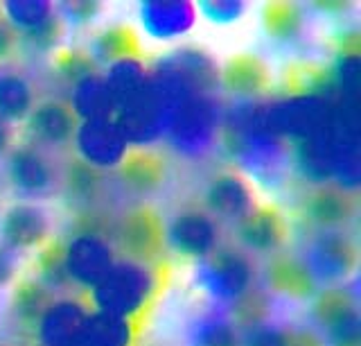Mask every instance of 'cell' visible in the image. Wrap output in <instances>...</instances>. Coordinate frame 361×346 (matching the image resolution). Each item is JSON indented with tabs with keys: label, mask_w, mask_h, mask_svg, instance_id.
<instances>
[{
	"label": "cell",
	"mask_w": 361,
	"mask_h": 346,
	"mask_svg": "<svg viewBox=\"0 0 361 346\" xmlns=\"http://www.w3.org/2000/svg\"><path fill=\"white\" fill-rule=\"evenodd\" d=\"M259 107L237 109L226 127V148L244 167L259 177H274L285 163L287 145L274 129H269Z\"/></svg>",
	"instance_id": "6da1fadb"
},
{
	"label": "cell",
	"mask_w": 361,
	"mask_h": 346,
	"mask_svg": "<svg viewBox=\"0 0 361 346\" xmlns=\"http://www.w3.org/2000/svg\"><path fill=\"white\" fill-rule=\"evenodd\" d=\"M95 312L135 319L149 310V301L158 292V272L138 263L122 261L90 290Z\"/></svg>",
	"instance_id": "7a4b0ae2"
},
{
	"label": "cell",
	"mask_w": 361,
	"mask_h": 346,
	"mask_svg": "<svg viewBox=\"0 0 361 346\" xmlns=\"http://www.w3.org/2000/svg\"><path fill=\"white\" fill-rule=\"evenodd\" d=\"M219 129H221V109L217 105V100L203 93L190 97L176 111L172 125L167 129V138L178 154L190 156V159H201L217 143Z\"/></svg>",
	"instance_id": "3957f363"
},
{
	"label": "cell",
	"mask_w": 361,
	"mask_h": 346,
	"mask_svg": "<svg viewBox=\"0 0 361 346\" xmlns=\"http://www.w3.org/2000/svg\"><path fill=\"white\" fill-rule=\"evenodd\" d=\"M118 244L129 263L145 267L158 265L167 249V222L152 204H138L122 215Z\"/></svg>",
	"instance_id": "277c9868"
},
{
	"label": "cell",
	"mask_w": 361,
	"mask_h": 346,
	"mask_svg": "<svg viewBox=\"0 0 361 346\" xmlns=\"http://www.w3.org/2000/svg\"><path fill=\"white\" fill-rule=\"evenodd\" d=\"M7 181L23 199H48L61 193V170L52 156L32 143L7 152Z\"/></svg>",
	"instance_id": "5b68a950"
},
{
	"label": "cell",
	"mask_w": 361,
	"mask_h": 346,
	"mask_svg": "<svg viewBox=\"0 0 361 346\" xmlns=\"http://www.w3.org/2000/svg\"><path fill=\"white\" fill-rule=\"evenodd\" d=\"M255 267L240 249H217L203 258L199 283L212 301L228 306L253 285Z\"/></svg>",
	"instance_id": "8992f818"
},
{
	"label": "cell",
	"mask_w": 361,
	"mask_h": 346,
	"mask_svg": "<svg viewBox=\"0 0 361 346\" xmlns=\"http://www.w3.org/2000/svg\"><path fill=\"white\" fill-rule=\"evenodd\" d=\"M307 263L316 283L338 285L357 272L359 244L345 231H321L307 249Z\"/></svg>",
	"instance_id": "52a82bcc"
},
{
	"label": "cell",
	"mask_w": 361,
	"mask_h": 346,
	"mask_svg": "<svg viewBox=\"0 0 361 346\" xmlns=\"http://www.w3.org/2000/svg\"><path fill=\"white\" fill-rule=\"evenodd\" d=\"M82 118L68 100L48 97L34 105L25 120L30 143L43 150H63L75 143Z\"/></svg>",
	"instance_id": "ba28073f"
},
{
	"label": "cell",
	"mask_w": 361,
	"mask_h": 346,
	"mask_svg": "<svg viewBox=\"0 0 361 346\" xmlns=\"http://www.w3.org/2000/svg\"><path fill=\"white\" fill-rule=\"evenodd\" d=\"M167 244L185 258L203 261L219 247V227L206 208H183L167 222Z\"/></svg>",
	"instance_id": "9c48e42d"
},
{
	"label": "cell",
	"mask_w": 361,
	"mask_h": 346,
	"mask_svg": "<svg viewBox=\"0 0 361 346\" xmlns=\"http://www.w3.org/2000/svg\"><path fill=\"white\" fill-rule=\"evenodd\" d=\"M77 156L97 170H109L118 167L129 143L118 125L116 118H93L79 122L77 136H75Z\"/></svg>",
	"instance_id": "30bf717a"
},
{
	"label": "cell",
	"mask_w": 361,
	"mask_h": 346,
	"mask_svg": "<svg viewBox=\"0 0 361 346\" xmlns=\"http://www.w3.org/2000/svg\"><path fill=\"white\" fill-rule=\"evenodd\" d=\"M359 210V195L332 181L314 186L305 195L302 217L319 231H341L355 220Z\"/></svg>",
	"instance_id": "8fae6325"
},
{
	"label": "cell",
	"mask_w": 361,
	"mask_h": 346,
	"mask_svg": "<svg viewBox=\"0 0 361 346\" xmlns=\"http://www.w3.org/2000/svg\"><path fill=\"white\" fill-rule=\"evenodd\" d=\"M116 265L111 244L97 233H77L66 242V272L71 283L93 290Z\"/></svg>",
	"instance_id": "7c38bea8"
},
{
	"label": "cell",
	"mask_w": 361,
	"mask_h": 346,
	"mask_svg": "<svg viewBox=\"0 0 361 346\" xmlns=\"http://www.w3.org/2000/svg\"><path fill=\"white\" fill-rule=\"evenodd\" d=\"M237 240L255 253H278L289 242V222L276 204H257L235 222Z\"/></svg>",
	"instance_id": "4fadbf2b"
},
{
	"label": "cell",
	"mask_w": 361,
	"mask_h": 346,
	"mask_svg": "<svg viewBox=\"0 0 361 346\" xmlns=\"http://www.w3.org/2000/svg\"><path fill=\"white\" fill-rule=\"evenodd\" d=\"M118 179L135 195L158 193L167 184L169 163L167 156L149 145H129L118 163Z\"/></svg>",
	"instance_id": "5bb4252c"
},
{
	"label": "cell",
	"mask_w": 361,
	"mask_h": 346,
	"mask_svg": "<svg viewBox=\"0 0 361 346\" xmlns=\"http://www.w3.org/2000/svg\"><path fill=\"white\" fill-rule=\"evenodd\" d=\"M50 217L48 213L30 202L11 204L0 220V236L3 244L11 251H30L41 249L50 240Z\"/></svg>",
	"instance_id": "9a60e30c"
},
{
	"label": "cell",
	"mask_w": 361,
	"mask_h": 346,
	"mask_svg": "<svg viewBox=\"0 0 361 346\" xmlns=\"http://www.w3.org/2000/svg\"><path fill=\"white\" fill-rule=\"evenodd\" d=\"M203 204L214 220L240 222L255 206L253 188L244 174L226 170L214 174L203 193Z\"/></svg>",
	"instance_id": "2e32d148"
},
{
	"label": "cell",
	"mask_w": 361,
	"mask_h": 346,
	"mask_svg": "<svg viewBox=\"0 0 361 346\" xmlns=\"http://www.w3.org/2000/svg\"><path fill=\"white\" fill-rule=\"evenodd\" d=\"M264 285L269 294H278L291 301H307L319 290V283L312 276L305 258L289 251L269 256L264 265Z\"/></svg>",
	"instance_id": "e0dca14e"
},
{
	"label": "cell",
	"mask_w": 361,
	"mask_h": 346,
	"mask_svg": "<svg viewBox=\"0 0 361 346\" xmlns=\"http://www.w3.org/2000/svg\"><path fill=\"white\" fill-rule=\"evenodd\" d=\"M327 116V107L321 97H298L285 100L264 111V120L269 129H274L280 138L300 136L310 138L314 133L323 131V122Z\"/></svg>",
	"instance_id": "ac0fdd59"
},
{
	"label": "cell",
	"mask_w": 361,
	"mask_h": 346,
	"mask_svg": "<svg viewBox=\"0 0 361 346\" xmlns=\"http://www.w3.org/2000/svg\"><path fill=\"white\" fill-rule=\"evenodd\" d=\"M219 84L237 97H262L274 88V73L259 54L237 52L224 61Z\"/></svg>",
	"instance_id": "d6986e66"
},
{
	"label": "cell",
	"mask_w": 361,
	"mask_h": 346,
	"mask_svg": "<svg viewBox=\"0 0 361 346\" xmlns=\"http://www.w3.org/2000/svg\"><path fill=\"white\" fill-rule=\"evenodd\" d=\"M88 308L77 299H54L43 312L37 328L39 346H73L82 338Z\"/></svg>",
	"instance_id": "ffe728a7"
},
{
	"label": "cell",
	"mask_w": 361,
	"mask_h": 346,
	"mask_svg": "<svg viewBox=\"0 0 361 346\" xmlns=\"http://www.w3.org/2000/svg\"><path fill=\"white\" fill-rule=\"evenodd\" d=\"M52 301V290L45 287L37 276L18 278L9 297V319L23 338L37 340L39 321Z\"/></svg>",
	"instance_id": "44dd1931"
},
{
	"label": "cell",
	"mask_w": 361,
	"mask_h": 346,
	"mask_svg": "<svg viewBox=\"0 0 361 346\" xmlns=\"http://www.w3.org/2000/svg\"><path fill=\"white\" fill-rule=\"evenodd\" d=\"M197 7L188 0H149L140 5V20L156 39H172L195 25Z\"/></svg>",
	"instance_id": "7402d4cb"
},
{
	"label": "cell",
	"mask_w": 361,
	"mask_h": 346,
	"mask_svg": "<svg viewBox=\"0 0 361 346\" xmlns=\"http://www.w3.org/2000/svg\"><path fill=\"white\" fill-rule=\"evenodd\" d=\"M334 84V71L314 59H293L282 66L280 93L287 100L321 97Z\"/></svg>",
	"instance_id": "603a6c76"
},
{
	"label": "cell",
	"mask_w": 361,
	"mask_h": 346,
	"mask_svg": "<svg viewBox=\"0 0 361 346\" xmlns=\"http://www.w3.org/2000/svg\"><path fill=\"white\" fill-rule=\"evenodd\" d=\"M61 191L77 208H93L104 191V177L97 167L88 165L79 156H71L61 170Z\"/></svg>",
	"instance_id": "cb8c5ba5"
},
{
	"label": "cell",
	"mask_w": 361,
	"mask_h": 346,
	"mask_svg": "<svg viewBox=\"0 0 361 346\" xmlns=\"http://www.w3.org/2000/svg\"><path fill=\"white\" fill-rule=\"evenodd\" d=\"M359 317V304L357 297L345 285H327L323 290H316L312 297V319L319 326L330 333L345 321Z\"/></svg>",
	"instance_id": "d4e9b609"
},
{
	"label": "cell",
	"mask_w": 361,
	"mask_h": 346,
	"mask_svg": "<svg viewBox=\"0 0 361 346\" xmlns=\"http://www.w3.org/2000/svg\"><path fill=\"white\" fill-rule=\"evenodd\" d=\"M93 59L104 61L109 66L118 61H142L145 59V48L140 35L135 28L127 23H118L113 28H106L93 43Z\"/></svg>",
	"instance_id": "484cf974"
},
{
	"label": "cell",
	"mask_w": 361,
	"mask_h": 346,
	"mask_svg": "<svg viewBox=\"0 0 361 346\" xmlns=\"http://www.w3.org/2000/svg\"><path fill=\"white\" fill-rule=\"evenodd\" d=\"M68 102L73 105V109L82 120L116 118V105H113L104 75L99 73H93L73 84V97Z\"/></svg>",
	"instance_id": "4316f807"
},
{
	"label": "cell",
	"mask_w": 361,
	"mask_h": 346,
	"mask_svg": "<svg viewBox=\"0 0 361 346\" xmlns=\"http://www.w3.org/2000/svg\"><path fill=\"white\" fill-rule=\"evenodd\" d=\"M104 80L118 114V111L127 109L142 95L147 82H149V71H147L145 61H118L109 66Z\"/></svg>",
	"instance_id": "83f0119b"
},
{
	"label": "cell",
	"mask_w": 361,
	"mask_h": 346,
	"mask_svg": "<svg viewBox=\"0 0 361 346\" xmlns=\"http://www.w3.org/2000/svg\"><path fill=\"white\" fill-rule=\"evenodd\" d=\"M37 105V93L25 75L0 73V120L11 127L14 122H25Z\"/></svg>",
	"instance_id": "f1b7e54d"
},
{
	"label": "cell",
	"mask_w": 361,
	"mask_h": 346,
	"mask_svg": "<svg viewBox=\"0 0 361 346\" xmlns=\"http://www.w3.org/2000/svg\"><path fill=\"white\" fill-rule=\"evenodd\" d=\"M262 28L269 39L274 41H293L305 25L302 9L291 0H269L262 5Z\"/></svg>",
	"instance_id": "f546056e"
},
{
	"label": "cell",
	"mask_w": 361,
	"mask_h": 346,
	"mask_svg": "<svg viewBox=\"0 0 361 346\" xmlns=\"http://www.w3.org/2000/svg\"><path fill=\"white\" fill-rule=\"evenodd\" d=\"M242 333L235 328L226 312H203L190 326V346H240Z\"/></svg>",
	"instance_id": "4dcf8cb0"
},
{
	"label": "cell",
	"mask_w": 361,
	"mask_h": 346,
	"mask_svg": "<svg viewBox=\"0 0 361 346\" xmlns=\"http://www.w3.org/2000/svg\"><path fill=\"white\" fill-rule=\"evenodd\" d=\"M271 310H274V304H271V294L262 287L251 285L237 297L235 301L228 304V319L235 323V328L244 333L251 330L255 326H262V323H269Z\"/></svg>",
	"instance_id": "1f68e13d"
},
{
	"label": "cell",
	"mask_w": 361,
	"mask_h": 346,
	"mask_svg": "<svg viewBox=\"0 0 361 346\" xmlns=\"http://www.w3.org/2000/svg\"><path fill=\"white\" fill-rule=\"evenodd\" d=\"M82 338L93 346H131L135 330L129 319L104 315V312H90Z\"/></svg>",
	"instance_id": "d6a6232c"
},
{
	"label": "cell",
	"mask_w": 361,
	"mask_h": 346,
	"mask_svg": "<svg viewBox=\"0 0 361 346\" xmlns=\"http://www.w3.org/2000/svg\"><path fill=\"white\" fill-rule=\"evenodd\" d=\"M37 278L45 287H50L52 292L71 285V278H68L66 272V242L61 238H50L39 249Z\"/></svg>",
	"instance_id": "836d02e7"
},
{
	"label": "cell",
	"mask_w": 361,
	"mask_h": 346,
	"mask_svg": "<svg viewBox=\"0 0 361 346\" xmlns=\"http://www.w3.org/2000/svg\"><path fill=\"white\" fill-rule=\"evenodd\" d=\"M3 14L14 25L18 37H23L27 32H34L45 25L56 12L54 5L48 3V0H7Z\"/></svg>",
	"instance_id": "e575fe53"
},
{
	"label": "cell",
	"mask_w": 361,
	"mask_h": 346,
	"mask_svg": "<svg viewBox=\"0 0 361 346\" xmlns=\"http://www.w3.org/2000/svg\"><path fill=\"white\" fill-rule=\"evenodd\" d=\"M54 68L68 82L77 84L84 77L97 73V61L93 59V54L82 50H59L54 54Z\"/></svg>",
	"instance_id": "d590c367"
},
{
	"label": "cell",
	"mask_w": 361,
	"mask_h": 346,
	"mask_svg": "<svg viewBox=\"0 0 361 346\" xmlns=\"http://www.w3.org/2000/svg\"><path fill=\"white\" fill-rule=\"evenodd\" d=\"M61 37H63V20L59 18V14H54L39 30L23 35L20 41H27V46H32L34 50H52L61 41Z\"/></svg>",
	"instance_id": "8d00e7d4"
},
{
	"label": "cell",
	"mask_w": 361,
	"mask_h": 346,
	"mask_svg": "<svg viewBox=\"0 0 361 346\" xmlns=\"http://www.w3.org/2000/svg\"><path fill=\"white\" fill-rule=\"evenodd\" d=\"M240 346H285V328L276 323H262L242 333Z\"/></svg>",
	"instance_id": "74e56055"
},
{
	"label": "cell",
	"mask_w": 361,
	"mask_h": 346,
	"mask_svg": "<svg viewBox=\"0 0 361 346\" xmlns=\"http://www.w3.org/2000/svg\"><path fill=\"white\" fill-rule=\"evenodd\" d=\"M201 12L212 23H233L244 12V3H235V0H208V3H201Z\"/></svg>",
	"instance_id": "f35d334b"
},
{
	"label": "cell",
	"mask_w": 361,
	"mask_h": 346,
	"mask_svg": "<svg viewBox=\"0 0 361 346\" xmlns=\"http://www.w3.org/2000/svg\"><path fill=\"white\" fill-rule=\"evenodd\" d=\"M327 346H361V319L355 317L330 333H325Z\"/></svg>",
	"instance_id": "ab89813d"
},
{
	"label": "cell",
	"mask_w": 361,
	"mask_h": 346,
	"mask_svg": "<svg viewBox=\"0 0 361 346\" xmlns=\"http://www.w3.org/2000/svg\"><path fill=\"white\" fill-rule=\"evenodd\" d=\"M332 48L336 52L338 61H348V59H359V50H361V35L357 28H350L338 32L332 39Z\"/></svg>",
	"instance_id": "60d3db41"
},
{
	"label": "cell",
	"mask_w": 361,
	"mask_h": 346,
	"mask_svg": "<svg viewBox=\"0 0 361 346\" xmlns=\"http://www.w3.org/2000/svg\"><path fill=\"white\" fill-rule=\"evenodd\" d=\"M20 48V37L14 30V25L5 18V14L0 12V64H5L9 59L16 57V52Z\"/></svg>",
	"instance_id": "b9f144b4"
},
{
	"label": "cell",
	"mask_w": 361,
	"mask_h": 346,
	"mask_svg": "<svg viewBox=\"0 0 361 346\" xmlns=\"http://www.w3.org/2000/svg\"><path fill=\"white\" fill-rule=\"evenodd\" d=\"M285 346H327L325 338L310 326H289L285 328Z\"/></svg>",
	"instance_id": "7bdbcfd3"
},
{
	"label": "cell",
	"mask_w": 361,
	"mask_h": 346,
	"mask_svg": "<svg viewBox=\"0 0 361 346\" xmlns=\"http://www.w3.org/2000/svg\"><path fill=\"white\" fill-rule=\"evenodd\" d=\"M18 272V253L0 244V290L7 287L16 278Z\"/></svg>",
	"instance_id": "ee69618b"
},
{
	"label": "cell",
	"mask_w": 361,
	"mask_h": 346,
	"mask_svg": "<svg viewBox=\"0 0 361 346\" xmlns=\"http://www.w3.org/2000/svg\"><path fill=\"white\" fill-rule=\"evenodd\" d=\"M63 12L73 23H86V20H90L99 12V5L97 3H66Z\"/></svg>",
	"instance_id": "f6af8a7d"
},
{
	"label": "cell",
	"mask_w": 361,
	"mask_h": 346,
	"mask_svg": "<svg viewBox=\"0 0 361 346\" xmlns=\"http://www.w3.org/2000/svg\"><path fill=\"white\" fill-rule=\"evenodd\" d=\"M9 150H11V127L0 120V159H5Z\"/></svg>",
	"instance_id": "bcb514c9"
},
{
	"label": "cell",
	"mask_w": 361,
	"mask_h": 346,
	"mask_svg": "<svg viewBox=\"0 0 361 346\" xmlns=\"http://www.w3.org/2000/svg\"><path fill=\"white\" fill-rule=\"evenodd\" d=\"M314 7L316 9H321V12H330V14H343V12H348L350 7V3H341V0H336V3H314Z\"/></svg>",
	"instance_id": "7dc6e473"
},
{
	"label": "cell",
	"mask_w": 361,
	"mask_h": 346,
	"mask_svg": "<svg viewBox=\"0 0 361 346\" xmlns=\"http://www.w3.org/2000/svg\"><path fill=\"white\" fill-rule=\"evenodd\" d=\"M73 346H93V344H88V342H86L84 338H79V340H77V342H75Z\"/></svg>",
	"instance_id": "c3c4849f"
},
{
	"label": "cell",
	"mask_w": 361,
	"mask_h": 346,
	"mask_svg": "<svg viewBox=\"0 0 361 346\" xmlns=\"http://www.w3.org/2000/svg\"><path fill=\"white\" fill-rule=\"evenodd\" d=\"M0 346H18V344H0Z\"/></svg>",
	"instance_id": "681fc988"
}]
</instances>
